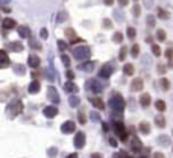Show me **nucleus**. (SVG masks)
Wrapping results in <instances>:
<instances>
[{"label": "nucleus", "instance_id": "e2e57ef3", "mask_svg": "<svg viewBox=\"0 0 173 158\" xmlns=\"http://www.w3.org/2000/svg\"><path fill=\"white\" fill-rule=\"evenodd\" d=\"M126 158H132V157H129V155H128V157H126Z\"/></svg>", "mask_w": 173, "mask_h": 158}, {"label": "nucleus", "instance_id": "72a5a7b5", "mask_svg": "<svg viewBox=\"0 0 173 158\" xmlns=\"http://www.w3.org/2000/svg\"><path fill=\"white\" fill-rule=\"evenodd\" d=\"M126 32H128V38L129 40H134L137 37V31H135V28H132V26H129Z\"/></svg>", "mask_w": 173, "mask_h": 158}, {"label": "nucleus", "instance_id": "de8ad7c7", "mask_svg": "<svg viewBox=\"0 0 173 158\" xmlns=\"http://www.w3.org/2000/svg\"><path fill=\"white\" fill-rule=\"evenodd\" d=\"M128 155H126V152H117V154H114V158H126Z\"/></svg>", "mask_w": 173, "mask_h": 158}, {"label": "nucleus", "instance_id": "49530a36", "mask_svg": "<svg viewBox=\"0 0 173 158\" xmlns=\"http://www.w3.org/2000/svg\"><path fill=\"white\" fill-rule=\"evenodd\" d=\"M31 47H32V49H38V50L41 49V46H39V44L35 41V40H32V38H31Z\"/></svg>", "mask_w": 173, "mask_h": 158}, {"label": "nucleus", "instance_id": "2eb2a0df", "mask_svg": "<svg viewBox=\"0 0 173 158\" xmlns=\"http://www.w3.org/2000/svg\"><path fill=\"white\" fill-rule=\"evenodd\" d=\"M131 149H132V152H140V151L143 149V143L140 141V138H138V137H132Z\"/></svg>", "mask_w": 173, "mask_h": 158}, {"label": "nucleus", "instance_id": "f03ea898", "mask_svg": "<svg viewBox=\"0 0 173 158\" xmlns=\"http://www.w3.org/2000/svg\"><path fill=\"white\" fill-rule=\"evenodd\" d=\"M73 56L77 59V61H88L90 56H91V50L88 46H77L73 49Z\"/></svg>", "mask_w": 173, "mask_h": 158}, {"label": "nucleus", "instance_id": "c85d7f7f", "mask_svg": "<svg viewBox=\"0 0 173 158\" xmlns=\"http://www.w3.org/2000/svg\"><path fill=\"white\" fill-rule=\"evenodd\" d=\"M155 108H156L159 113L166 111V108H167V107H166V102H164V100H161V99H159V100H156V102H155Z\"/></svg>", "mask_w": 173, "mask_h": 158}, {"label": "nucleus", "instance_id": "58836bf2", "mask_svg": "<svg viewBox=\"0 0 173 158\" xmlns=\"http://www.w3.org/2000/svg\"><path fill=\"white\" fill-rule=\"evenodd\" d=\"M61 59H62V62H64V65H65V67H70V58H69V55H61Z\"/></svg>", "mask_w": 173, "mask_h": 158}, {"label": "nucleus", "instance_id": "6e6552de", "mask_svg": "<svg viewBox=\"0 0 173 158\" xmlns=\"http://www.w3.org/2000/svg\"><path fill=\"white\" fill-rule=\"evenodd\" d=\"M74 146H76V149H82L85 146V134L82 132V131L76 132V135H74Z\"/></svg>", "mask_w": 173, "mask_h": 158}, {"label": "nucleus", "instance_id": "8fccbe9b", "mask_svg": "<svg viewBox=\"0 0 173 158\" xmlns=\"http://www.w3.org/2000/svg\"><path fill=\"white\" fill-rule=\"evenodd\" d=\"M21 69H23V65H15V72L18 75H24V70H21Z\"/></svg>", "mask_w": 173, "mask_h": 158}, {"label": "nucleus", "instance_id": "7c9ffc66", "mask_svg": "<svg viewBox=\"0 0 173 158\" xmlns=\"http://www.w3.org/2000/svg\"><path fill=\"white\" fill-rule=\"evenodd\" d=\"M112 41H114L115 44H122V43H123V35H122V32H115V34L112 35Z\"/></svg>", "mask_w": 173, "mask_h": 158}, {"label": "nucleus", "instance_id": "ea45409f", "mask_svg": "<svg viewBox=\"0 0 173 158\" xmlns=\"http://www.w3.org/2000/svg\"><path fill=\"white\" fill-rule=\"evenodd\" d=\"M132 14H134L135 17H140V14H141V8H140L138 5H135L134 9H132Z\"/></svg>", "mask_w": 173, "mask_h": 158}, {"label": "nucleus", "instance_id": "a18cd8bd", "mask_svg": "<svg viewBox=\"0 0 173 158\" xmlns=\"http://www.w3.org/2000/svg\"><path fill=\"white\" fill-rule=\"evenodd\" d=\"M147 24L150 26V28H153V26H155V17L153 15H149L147 17Z\"/></svg>", "mask_w": 173, "mask_h": 158}, {"label": "nucleus", "instance_id": "4be33fe9", "mask_svg": "<svg viewBox=\"0 0 173 158\" xmlns=\"http://www.w3.org/2000/svg\"><path fill=\"white\" fill-rule=\"evenodd\" d=\"M150 102H152V99H150V94H147V93H143V94L140 96V103H141V107L147 108L149 105H150Z\"/></svg>", "mask_w": 173, "mask_h": 158}, {"label": "nucleus", "instance_id": "cd10ccee", "mask_svg": "<svg viewBox=\"0 0 173 158\" xmlns=\"http://www.w3.org/2000/svg\"><path fill=\"white\" fill-rule=\"evenodd\" d=\"M123 72H125V75L126 76H132V75H134V72H135V69H134V65H132V64H125V67H123Z\"/></svg>", "mask_w": 173, "mask_h": 158}, {"label": "nucleus", "instance_id": "412c9836", "mask_svg": "<svg viewBox=\"0 0 173 158\" xmlns=\"http://www.w3.org/2000/svg\"><path fill=\"white\" fill-rule=\"evenodd\" d=\"M90 102L93 103V107H96L97 110H100V111L105 110V103H103V100H102L100 97H91Z\"/></svg>", "mask_w": 173, "mask_h": 158}, {"label": "nucleus", "instance_id": "6e6d98bb", "mask_svg": "<svg viewBox=\"0 0 173 158\" xmlns=\"http://www.w3.org/2000/svg\"><path fill=\"white\" fill-rule=\"evenodd\" d=\"M109 144H111L112 148H115V146H117V141H115L114 138H109Z\"/></svg>", "mask_w": 173, "mask_h": 158}, {"label": "nucleus", "instance_id": "a211bd4d", "mask_svg": "<svg viewBox=\"0 0 173 158\" xmlns=\"http://www.w3.org/2000/svg\"><path fill=\"white\" fill-rule=\"evenodd\" d=\"M94 67H96V62L94 61H90V59L79 65V69L84 70V72H93V70H94Z\"/></svg>", "mask_w": 173, "mask_h": 158}, {"label": "nucleus", "instance_id": "6ab92c4d", "mask_svg": "<svg viewBox=\"0 0 173 158\" xmlns=\"http://www.w3.org/2000/svg\"><path fill=\"white\" fill-rule=\"evenodd\" d=\"M39 88H41V84H39V81H38V79H36V81L34 79V81L31 82V85H29V88H28V91H29L31 94H36L38 91H39Z\"/></svg>", "mask_w": 173, "mask_h": 158}, {"label": "nucleus", "instance_id": "ddd939ff", "mask_svg": "<svg viewBox=\"0 0 173 158\" xmlns=\"http://www.w3.org/2000/svg\"><path fill=\"white\" fill-rule=\"evenodd\" d=\"M9 65V56L6 53V50H0V69H6Z\"/></svg>", "mask_w": 173, "mask_h": 158}, {"label": "nucleus", "instance_id": "b1692460", "mask_svg": "<svg viewBox=\"0 0 173 158\" xmlns=\"http://www.w3.org/2000/svg\"><path fill=\"white\" fill-rule=\"evenodd\" d=\"M156 141H158V144H161V146H164V148H167L169 146V141H170V137L169 135H159L158 138H156Z\"/></svg>", "mask_w": 173, "mask_h": 158}, {"label": "nucleus", "instance_id": "2f4dec72", "mask_svg": "<svg viewBox=\"0 0 173 158\" xmlns=\"http://www.w3.org/2000/svg\"><path fill=\"white\" fill-rule=\"evenodd\" d=\"M126 55H128V47H126V46H122L120 52H118V59H120V61H125V59H126Z\"/></svg>", "mask_w": 173, "mask_h": 158}, {"label": "nucleus", "instance_id": "dca6fc26", "mask_svg": "<svg viewBox=\"0 0 173 158\" xmlns=\"http://www.w3.org/2000/svg\"><path fill=\"white\" fill-rule=\"evenodd\" d=\"M64 90L67 91V93H73V94H76L77 91H79V88H77V85L73 82V81H69V82H65L64 84Z\"/></svg>", "mask_w": 173, "mask_h": 158}, {"label": "nucleus", "instance_id": "39448f33", "mask_svg": "<svg viewBox=\"0 0 173 158\" xmlns=\"http://www.w3.org/2000/svg\"><path fill=\"white\" fill-rule=\"evenodd\" d=\"M64 34H65V37H67L69 40H70V43L72 44H76V43H84V40L82 38H79L77 35H76V31L74 29H72V28H67L64 31Z\"/></svg>", "mask_w": 173, "mask_h": 158}, {"label": "nucleus", "instance_id": "c756f323", "mask_svg": "<svg viewBox=\"0 0 173 158\" xmlns=\"http://www.w3.org/2000/svg\"><path fill=\"white\" fill-rule=\"evenodd\" d=\"M170 17V14L166 11V9H163V8H158V18H161V20H167Z\"/></svg>", "mask_w": 173, "mask_h": 158}, {"label": "nucleus", "instance_id": "5701e85b", "mask_svg": "<svg viewBox=\"0 0 173 158\" xmlns=\"http://www.w3.org/2000/svg\"><path fill=\"white\" fill-rule=\"evenodd\" d=\"M8 47H9L12 52H21V50H23V44H21L20 41H12V43L8 44Z\"/></svg>", "mask_w": 173, "mask_h": 158}, {"label": "nucleus", "instance_id": "3c124183", "mask_svg": "<svg viewBox=\"0 0 173 158\" xmlns=\"http://www.w3.org/2000/svg\"><path fill=\"white\" fill-rule=\"evenodd\" d=\"M67 78H69V81H73V79H74V73L72 70H67Z\"/></svg>", "mask_w": 173, "mask_h": 158}, {"label": "nucleus", "instance_id": "f704fd0d", "mask_svg": "<svg viewBox=\"0 0 173 158\" xmlns=\"http://www.w3.org/2000/svg\"><path fill=\"white\" fill-rule=\"evenodd\" d=\"M131 55L134 56V58H137L140 55V46L138 44H134V46L131 47Z\"/></svg>", "mask_w": 173, "mask_h": 158}, {"label": "nucleus", "instance_id": "a19ab883", "mask_svg": "<svg viewBox=\"0 0 173 158\" xmlns=\"http://www.w3.org/2000/svg\"><path fill=\"white\" fill-rule=\"evenodd\" d=\"M156 72L159 73V75H164L166 72H167V69H166V65H163V64H159L158 67H156Z\"/></svg>", "mask_w": 173, "mask_h": 158}, {"label": "nucleus", "instance_id": "0eeeda50", "mask_svg": "<svg viewBox=\"0 0 173 158\" xmlns=\"http://www.w3.org/2000/svg\"><path fill=\"white\" fill-rule=\"evenodd\" d=\"M74 129H76V123L73 120H67L61 125V132H64V134H73Z\"/></svg>", "mask_w": 173, "mask_h": 158}, {"label": "nucleus", "instance_id": "69168bd1", "mask_svg": "<svg viewBox=\"0 0 173 158\" xmlns=\"http://www.w3.org/2000/svg\"><path fill=\"white\" fill-rule=\"evenodd\" d=\"M135 2H137V0H135Z\"/></svg>", "mask_w": 173, "mask_h": 158}, {"label": "nucleus", "instance_id": "864d4df0", "mask_svg": "<svg viewBox=\"0 0 173 158\" xmlns=\"http://www.w3.org/2000/svg\"><path fill=\"white\" fill-rule=\"evenodd\" d=\"M118 5H120V6H128L129 5V0H118Z\"/></svg>", "mask_w": 173, "mask_h": 158}, {"label": "nucleus", "instance_id": "4c0bfd02", "mask_svg": "<svg viewBox=\"0 0 173 158\" xmlns=\"http://www.w3.org/2000/svg\"><path fill=\"white\" fill-rule=\"evenodd\" d=\"M77 117H79V123H81V125H85V122H87V117H85V113H84V111H79V114H77Z\"/></svg>", "mask_w": 173, "mask_h": 158}, {"label": "nucleus", "instance_id": "680f3d73", "mask_svg": "<svg viewBox=\"0 0 173 158\" xmlns=\"http://www.w3.org/2000/svg\"><path fill=\"white\" fill-rule=\"evenodd\" d=\"M3 12H6V14H8V12H11V9L9 8H3Z\"/></svg>", "mask_w": 173, "mask_h": 158}, {"label": "nucleus", "instance_id": "13d9d810", "mask_svg": "<svg viewBox=\"0 0 173 158\" xmlns=\"http://www.w3.org/2000/svg\"><path fill=\"white\" fill-rule=\"evenodd\" d=\"M55 152H56V149H55V148H52V149H50V157H52V158L55 157Z\"/></svg>", "mask_w": 173, "mask_h": 158}, {"label": "nucleus", "instance_id": "393cba45", "mask_svg": "<svg viewBox=\"0 0 173 158\" xmlns=\"http://www.w3.org/2000/svg\"><path fill=\"white\" fill-rule=\"evenodd\" d=\"M138 129L141 131L143 134H150V123H147V122H141L140 123V126H138Z\"/></svg>", "mask_w": 173, "mask_h": 158}, {"label": "nucleus", "instance_id": "e433bc0d", "mask_svg": "<svg viewBox=\"0 0 173 158\" xmlns=\"http://www.w3.org/2000/svg\"><path fill=\"white\" fill-rule=\"evenodd\" d=\"M152 53H153L155 56H159V55H161V49H159L158 44H152Z\"/></svg>", "mask_w": 173, "mask_h": 158}, {"label": "nucleus", "instance_id": "052dcab7", "mask_svg": "<svg viewBox=\"0 0 173 158\" xmlns=\"http://www.w3.org/2000/svg\"><path fill=\"white\" fill-rule=\"evenodd\" d=\"M67 158H77V154H70Z\"/></svg>", "mask_w": 173, "mask_h": 158}, {"label": "nucleus", "instance_id": "aec40b11", "mask_svg": "<svg viewBox=\"0 0 173 158\" xmlns=\"http://www.w3.org/2000/svg\"><path fill=\"white\" fill-rule=\"evenodd\" d=\"M143 85H144L143 79L137 78V79H134V81H132V84H131V88H132V91H141V90H143Z\"/></svg>", "mask_w": 173, "mask_h": 158}, {"label": "nucleus", "instance_id": "423d86ee", "mask_svg": "<svg viewBox=\"0 0 173 158\" xmlns=\"http://www.w3.org/2000/svg\"><path fill=\"white\" fill-rule=\"evenodd\" d=\"M112 72H114V69H112L111 64H103L102 69L99 70V76L103 78V79H109V76L112 75Z\"/></svg>", "mask_w": 173, "mask_h": 158}, {"label": "nucleus", "instance_id": "a878e982", "mask_svg": "<svg viewBox=\"0 0 173 158\" xmlns=\"http://www.w3.org/2000/svg\"><path fill=\"white\" fill-rule=\"evenodd\" d=\"M155 125H156L158 128H164V126H166V117L161 116V114H158V116L155 117Z\"/></svg>", "mask_w": 173, "mask_h": 158}, {"label": "nucleus", "instance_id": "09e8293b", "mask_svg": "<svg viewBox=\"0 0 173 158\" xmlns=\"http://www.w3.org/2000/svg\"><path fill=\"white\" fill-rule=\"evenodd\" d=\"M39 35H41V38H43V40H46V38L49 37V35H47V29H44V28H43L41 31H39Z\"/></svg>", "mask_w": 173, "mask_h": 158}, {"label": "nucleus", "instance_id": "7ed1b4c3", "mask_svg": "<svg viewBox=\"0 0 173 158\" xmlns=\"http://www.w3.org/2000/svg\"><path fill=\"white\" fill-rule=\"evenodd\" d=\"M114 132H115V135L120 138L122 141L128 140V129L125 128L123 122H120V120H115L114 122Z\"/></svg>", "mask_w": 173, "mask_h": 158}, {"label": "nucleus", "instance_id": "4468645a", "mask_svg": "<svg viewBox=\"0 0 173 158\" xmlns=\"http://www.w3.org/2000/svg\"><path fill=\"white\" fill-rule=\"evenodd\" d=\"M17 31H18V35H20V38H31V29H29V26H18L17 28Z\"/></svg>", "mask_w": 173, "mask_h": 158}, {"label": "nucleus", "instance_id": "79ce46f5", "mask_svg": "<svg viewBox=\"0 0 173 158\" xmlns=\"http://www.w3.org/2000/svg\"><path fill=\"white\" fill-rule=\"evenodd\" d=\"M58 47H59V50H61V52H64L69 46H67V43H65V41H61V40H59V41H58Z\"/></svg>", "mask_w": 173, "mask_h": 158}, {"label": "nucleus", "instance_id": "bf43d9fd", "mask_svg": "<svg viewBox=\"0 0 173 158\" xmlns=\"http://www.w3.org/2000/svg\"><path fill=\"white\" fill-rule=\"evenodd\" d=\"M91 158H102V155H100V154H93Z\"/></svg>", "mask_w": 173, "mask_h": 158}, {"label": "nucleus", "instance_id": "603ef678", "mask_svg": "<svg viewBox=\"0 0 173 158\" xmlns=\"http://www.w3.org/2000/svg\"><path fill=\"white\" fill-rule=\"evenodd\" d=\"M91 117H93V120H94V122L100 120V116H99V114H96V113H91Z\"/></svg>", "mask_w": 173, "mask_h": 158}, {"label": "nucleus", "instance_id": "0e129e2a", "mask_svg": "<svg viewBox=\"0 0 173 158\" xmlns=\"http://www.w3.org/2000/svg\"><path fill=\"white\" fill-rule=\"evenodd\" d=\"M140 158H144V157H140Z\"/></svg>", "mask_w": 173, "mask_h": 158}, {"label": "nucleus", "instance_id": "9b49d317", "mask_svg": "<svg viewBox=\"0 0 173 158\" xmlns=\"http://www.w3.org/2000/svg\"><path fill=\"white\" fill-rule=\"evenodd\" d=\"M88 87L93 90V93H102V90H103V85L97 82V79H90Z\"/></svg>", "mask_w": 173, "mask_h": 158}, {"label": "nucleus", "instance_id": "9d476101", "mask_svg": "<svg viewBox=\"0 0 173 158\" xmlns=\"http://www.w3.org/2000/svg\"><path fill=\"white\" fill-rule=\"evenodd\" d=\"M2 28H3L5 32L9 31V29H14V28H17V21H15V20H12V18H3V21H2Z\"/></svg>", "mask_w": 173, "mask_h": 158}, {"label": "nucleus", "instance_id": "37998d69", "mask_svg": "<svg viewBox=\"0 0 173 158\" xmlns=\"http://www.w3.org/2000/svg\"><path fill=\"white\" fill-rule=\"evenodd\" d=\"M103 28H105V29L112 28V21H111V20H108V18H105V20H103Z\"/></svg>", "mask_w": 173, "mask_h": 158}, {"label": "nucleus", "instance_id": "c03bdc74", "mask_svg": "<svg viewBox=\"0 0 173 158\" xmlns=\"http://www.w3.org/2000/svg\"><path fill=\"white\" fill-rule=\"evenodd\" d=\"M166 56H167V59H173V49L172 47H169L166 50Z\"/></svg>", "mask_w": 173, "mask_h": 158}, {"label": "nucleus", "instance_id": "f8f14e48", "mask_svg": "<svg viewBox=\"0 0 173 158\" xmlns=\"http://www.w3.org/2000/svg\"><path fill=\"white\" fill-rule=\"evenodd\" d=\"M43 114L47 117V118H53V117H56L58 116V108L56 107H46L44 110H43Z\"/></svg>", "mask_w": 173, "mask_h": 158}, {"label": "nucleus", "instance_id": "1a4fd4ad", "mask_svg": "<svg viewBox=\"0 0 173 158\" xmlns=\"http://www.w3.org/2000/svg\"><path fill=\"white\" fill-rule=\"evenodd\" d=\"M47 97L53 103H59V96H58V91H56L55 87H49L47 88Z\"/></svg>", "mask_w": 173, "mask_h": 158}, {"label": "nucleus", "instance_id": "c9c22d12", "mask_svg": "<svg viewBox=\"0 0 173 158\" xmlns=\"http://www.w3.org/2000/svg\"><path fill=\"white\" fill-rule=\"evenodd\" d=\"M156 38H158V41H166V31L158 29L156 31Z\"/></svg>", "mask_w": 173, "mask_h": 158}, {"label": "nucleus", "instance_id": "20e7f679", "mask_svg": "<svg viewBox=\"0 0 173 158\" xmlns=\"http://www.w3.org/2000/svg\"><path fill=\"white\" fill-rule=\"evenodd\" d=\"M21 111H23V102L21 100L12 102L8 107V114L11 116V118H15L18 114H21Z\"/></svg>", "mask_w": 173, "mask_h": 158}, {"label": "nucleus", "instance_id": "f257e3e1", "mask_svg": "<svg viewBox=\"0 0 173 158\" xmlns=\"http://www.w3.org/2000/svg\"><path fill=\"white\" fill-rule=\"evenodd\" d=\"M109 107L112 108L114 113H123V110H125V99H123V96L118 94V93H114L109 97Z\"/></svg>", "mask_w": 173, "mask_h": 158}, {"label": "nucleus", "instance_id": "4d7b16f0", "mask_svg": "<svg viewBox=\"0 0 173 158\" xmlns=\"http://www.w3.org/2000/svg\"><path fill=\"white\" fill-rule=\"evenodd\" d=\"M153 158H164V155L159 154V152H155V154H153Z\"/></svg>", "mask_w": 173, "mask_h": 158}, {"label": "nucleus", "instance_id": "bb28decb", "mask_svg": "<svg viewBox=\"0 0 173 158\" xmlns=\"http://www.w3.org/2000/svg\"><path fill=\"white\" fill-rule=\"evenodd\" d=\"M69 103H70V107L76 108V107H79V103H81V99H79V96L73 94V96L69 97Z\"/></svg>", "mask_w": 173, "mask_h": 158}, {"label": "nucleus", "instance_id": "5fc2aeb1", "mask_svg": "<svg viewBox=\"0 0 173 158\" xmlns=\"http://www.w3.org/2000/svg\"><path fill=\"white\" fill-rule=\"evenodd\" d=\"M103 3H105L106 6H111V5L114 3V0H103Z\"/></svg>", "mask_w": 173, "mask_h": 158}, {"label": "nucleus", "instance_id": "473e14b6", "mask_svg": "<svg viewBox=\"0 0 173 158\" xmlns=\"http://www.w3.org/2000/svg\"><path fill=\"white\" fill-rule=\"evenodd\" d=\"M159 85H161V88H163L164 91H167V90L170 88V84H169V79H166V78H161V79H159Z\"/></svg>", "mask_w": 173, "mask_h": 158}, {"label": "nucleus", "instance_id": "f3484780", "mask_svg": "<svg viewBox=\"0 0 173 158\" xmlns=\"http://www.w3.org/2000/svg\"><path fill=\"white\" fill-rule=\"evenodd\" d=\"M39 64H41V59H39L36 55H31L28 58V65H29V67L36 69V67H39Z\"/></svg>", "mask_w": 173, "mask_h": 158}]
</instances>
